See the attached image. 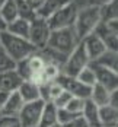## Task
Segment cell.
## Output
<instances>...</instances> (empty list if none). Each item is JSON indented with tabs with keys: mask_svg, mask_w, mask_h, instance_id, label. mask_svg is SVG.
Wrapping results in <instances>:
<instances>
[{
	"mask_svg": "<svg viewBox=\"0 0 118 127\" xmlns=\"http://www.w3.org/2000/svg\"><path fill=\"white\" fill-rule=\"evenodd\" d=\"M6 31L13 34V35H16V37L28 39V35H29V21L22 19V18H18L13 22L7 24Z\"/></svg>",
	"mask_w": 118,
	"mask_h": 127,
	"instance_id": "cell-19",
	"label": "cell"
},
{
	"mask_svg": "<svg viewBox=\"0 0 118 127\" xmlns=\"http://www.w3.org/2000/svg\"><path fill=\"white\" fill-rule=\"evenodd\" d=\"M89 59L88 54L85 51V47L82 42H79L77 45L74 47V50L71 51L67 57H66V63L63 67V75L70 77H76L85 69L89 66Z\"/></svg>",
	"mask_w": 118,
	"mask_h": 127,
	"instance_id": "cell-5",
	"label": "cell"
},
{
	"mask_svg": "<svg viewBox=\"0 0 118 127\" xmlns=\"http://www.w3.org/2000/svg\"><path fill=\"white\" fill-rule=\"evenodd\" d=\"M0 16L4 19L6 24H10L15 19H18L19 18V10H18L16 0H6L3 7L0 9Z\"/></svg>",
	"mask_w": 118,
	"mask_h": 127,
	"instance_id": "cell-21",
	"label": "cell"
},
{
	"mask_svg": "<svg viewBox=\"0 0 118 127\" xmlns=\"http://www.w3.org/2000/svg\"><path fill=\"white\" fill-rule=\"evenodd\" d=\"M77 80H80L83 85H86V86H93L95 83H96V79H95V73H93V70L91 69V66H88V67H85L80 73H79L77 76H76Z\"/></svg>",
	"mask_w": 118,
	"mask_h": 127,
	"instance_id": "cell-26",
	"label": "cell"
},
{
	"mask_svg": "<svg viewBox=\"0 0 118 127\" xmlns=\"http://www.w3.org/2000/svg\"><path fill=\"white\" fill-rule=\"evenodd\" d=\"M109 95H111V92H109L108 89H105L104 86L95 83V85L92 86L89 99H91L93 104H96L98 107H104V105H108V104H109Z\"/></svg>",
	"mask_w": 118,
	"mask_h": 127,
	"instance_id": "cell-20",
	"label": "cell"
},
{
	"mask_svg": "<svg viewBox=\"0 0 118 127\" xmlns=\"http://www.w3.org/2000/svg\"><path fill=\"white\" fill-rule=\"evenodd\" d=\"M44 105L45 101H42L41 98L32 102H25L18 114V121L21 127H38Z\"/></svg>",
	"mask_w": 118,
	"mask_h": 127,
	"instance_id": "cell-7",
	"label": "cell"
},
{
	"mask_svg": "<svg viewBox=\"0 0 118 127\" xmlns=\"http://www.w3.org/2000/svg\"><path fill=\"white\" fill-rule=\"evenodd\" d=\"M108 1H111V0H89L88 4L89 6H104L105 3H108Z\"/></svg>",
	"mask_w": 118,
	"mask_h": 127,
	"instance_id": "cell-34",
	"label": "cell"
},
{
	"mask_svg": "<svg viewBox=\"0 0 118 127\" xmlns=\"http://www.w3.org/2000/svg\"><path fill=\"white\" fill-rule=\"evenodd\" d=\"M80 42H82L83 47H85V51H86V54H88L89 62L98 60L105 51H106V47L104 45V42L101 41V38H99L95 32H92L91 35H88L86 38H83Z\"/></svg>",
	"mask_w": 118,
	"mask_h": 127,
	"instance_id": "cell-11",
	"label": "cell"
},
{
	"mask_svg": "<svg viewBox=\"0 0 118 127\" xmlns=\"http://www.w3.org/2000/svg\"><path fill=\"white\" fill-rule=\"evenodd\" d=\"M80 115L82 114H79V113H71V111H69V110H66V108H57V123H58L60 126H64V124L73 121L74 118H77Z\"/></svg>",
	"mask_w": 118,
	"mask_h": 127,
	"instance_id": "cell-25",
	"label": "cell"
},
{
	"mask_svg": "<svg viewBox=\"0 0 118 127\" xmlns=\"http://www.w3.org/2000/svg\"><path fill=\"white\" fill-rule=\"evenodd\" d=\"M54 124H58L57 123V107L52 102H45L41 117H39L38 127H51Z\"/></svg>",
	"mask_w": 118,
	"mask_h": 127,
	"instance_id": "cell-18",
	"label": "cell"
},
{
	"mask_svg": "<svg viewBox=\"0 0 118 127\" xmlns=\"http://www.w3.org/2000/svg\"><path fill=\"white\" fill-rule=\"evenodd\" d=\"M93 32L101 38L108 51H118V19L101 22Z\"/></svg>",
	"mask_w": 118,
	"mask_h": 127,
	"instance_id": "cell-8",
	"label": "cell"
},
{
	"mask_svg": "<svg viewBox=\"0 0 118 127\" xmlns=\"http://www.w3.org/2000/svg\"><path fill=\"white\" fill-rule=\"evenodd\" d=\"M82 117L86 120L89 127H102L99 123V107L88 98L85 99L83 110H82Z\"/></svg>",
	"mask_w": 118,
	"mask_h": 127,
	"instance_id": "cell-13",
	"label": "cell"
},
{
	"mask_svg": "<svg viewBox=\"0 0 118 127\" xmlns=\"http://www.w3.org/2000/svg\"><path fill=\"white\" fill-rule=\"evenodd\" d=\"M10 127H21V124H19V123H16V124H13V126H10Z\"/></svg>",
	"mask_w": 118,
	"mask_h": 127,
	"instance_id": "cell-37",
	"label": "cell"
},
{
	"mask_svg": "<svg viewBox=\"0 0 118 127\" xmlns=\"http://www.w3.org/2000/svg\"><path fill=\"white\" fill-rule=\"evenodd\" d=\"M55 82L61 86V88L67 91L73 98H80V99H88L91 96V86H86L83 85L80 80H77L76 77H70V76H66L63 73H60Z\"/></svg>",
	"mask_w": 118,
	"mask_h": 127,
	"instance_id": "cell-9",
	"label": "cell"
},
{
	"mask_svg": "<svg viewBox=\"0 0 118 127\" xmlns=\"http://www.w3.org/2000/svg\"><path fill=\"white\" fill-rule=\"evenodd\" d=\"M71 98H73V96H71L67 91H63V92H61V94H60V95L54 99V101H52V104H54L57 108H64Z\"/></svg>",
	"mask_w": 118,
	"mask_h": 127,
	"instance_id": "cell-29",
	"label": "cell"
},
{
	"mask_svg": "<svg viewBox=\"0 0 118 127\" xmlns=\"http://www.w3.org/2000/svg\"><path fill=\"white\" fill-rule=\"evenodd\" d=\"M70 1H73V0H44L41 3V6L35 10V13L39 18L47 19L54 12H57L58 9H61V7H64L66 4H69Z\"/></svg>",
	"mask_w": 118,
	"mask_h": 127,
	"instance_id": "cell-14",
	"label": "cell"
},
{
	"mask_svg": "<svg viewBox=\"0 0 118 127\" xmlns=\"http://www.w3.org/2000/svg\"><path fill=\"white\" fill-rule=\"evenodd\" d=\"M117 3H118L117 0H111V1H108V3H105L104 6H99V7H101V18H102V22L118 19Z\"/></svg>",
	"mask_w": 118,
	"mask_h": 127,
	"instance_id": "cell-23",
	"label": "cell"
},
{
	"mask_svg": "<svg viewBox=\"0 0 118 127\" xmlns=\"http://www.w3.org/2000/svg\"><path fill=\"white\" fill-rule=\"evenodd\" d=\"M102 22L101 18V7L99 6H85L77 10L73 29L76 34V38L80 42L83 38L91 35L92 32L96 29V26Z\"/></svg>",
	"mask_w": 118,
	"mask_h": 127,
	"instance_id": "cell-1",
	"label": "cell"
},
{
	"mask_svg": "<svg viewBox=\"0 0 118 127\" xmlns=\"http://www.w3.org/2000/svg\"><path fill=\"white\" fill-rule=\"evenodd\" d=\"M4 1H6V0H0V9L3 7V4H4Z\"/></svg>",
	"mask_w": 118,
	"mask_h": 127,
	"instance_id": "cell-36",
	"label": "cell"
},
{
	"mask_svg": "<svg viewBox=\"0 0 118 127\" xmlns=\"http://www.w3.org/2000/svg\"><path fill=\"white\" fill-rule=\"evenodd\" d=\"M24 1H25L28 6H31L34 10H37L39 6H41V3H42L44 0H24Z\"/></svg>",
	"mask_w": 118,
	"mask_h": 127,
	"instance_id": "cell-32",
	"label": "cell"
},
{
	"mask_svg": "<svg viewBox=\"0 0 118 127\" xmlns=\"http://www.w3.org/2000/svg\"><path fill=\"white\" fill-rule=\"evenodd\" d=\"M6 28H7V24H6L4 19L0 16V32H1V31H6Z\"/></svg>",
	"mask_w": 118,
	"mask_h": 127,
	"instance_id": "cell-35",
	"label": "cell"
},
{
	"mask_svg": "<svg viewBox=\"0 0 118 127\" xmlns=\"http://www.w3.org/2000/svg\"><path fill=\"white\" fill-rule=\"evenodd\" d=\"M77 10H79L77 3H76L74 0L70 1L69 4H66L64 7H61V9H58L57 12H54L50 18H47L48 28H50L51 31H55V29L73 26L74 19H76V15H77Z\"/></svg>",
	"mask_w": 118,
	"mask_h": 127,
	"instance_id": "cell-4",
	"label": "cell"
},
{
	"mask_svg": "<svg viewBox=\"0 0 118 127\" xmlns=\"http://www.w3.org/2000/svg\"><path fill=\"white\" fill-rule=\"evenodd\" d=\"M95 63L118 73V59H117V53H114V51L106 50L98 60H95Z\"/></svg>",
	"mask_w": 118,
	"mask_h": 127,
	"instance_id": "cell-22",
	"label": "cell"
},
{
	"mask_svg": "<svg viewBox=\"0 0 118 127\" xmlns=\"http://www.w3.org/2000/svg\"><path fill=\"white\" fill-rule=\"evenodd\" d=\"M108 105H111V107H114V108L118 110V89L111 92V95H109V104Z\"/></svg>",
	"mask_w": 118,
	"mask_h": 127,
	"instance_id": "cell-31",
	"label": "cell"
},
{
	"mask_svg": "<svg viewBox=\"0 0 118 127\" xmlns=\"http://www.w3.org/2000/svg\"><path fill=\"white\" fill-rule=\"evenodd\" d=\"M16 91L21 95L24 102H32L41 98L39 96V86L35 85L34 82H29V80H24Z\"/></svg>",
	"mask_w": 118,
	"mask_h": 127,
	"instance_id": "cell-16",
	"label": "cell"
},
{
	"mask_svg": "<svg viewBox=\"0 0 118 127\" xmlns=\"http://www.w3.org/2000/svg\"><path fill=\"white\" fill-rule=\"evenodd\" d=\"M77 44L79 41L76 38L74 29H73V26H70V28H61V29L51 31L45 48L51 50L52 53H57V54H60L61 57L66 59L74 50V47Z\"/></svg>",
	"mask_w": 118,
	"mask_h": 127,
	"instance_id": "cell-3",
	"label": "cell"
},
{
	"mask_svg": "<svg viewBox=\"0 0 118 127\" xmlns=\"http://www.w3.org/2000/svg\"><path fill=\"white\" fill-rule=\"evenodd\" d=\"M61 127H89V126H88L86 120L80 115L77 118H74L73 121H70V123H67V124H64V126H61Z\"/></svg>",
	"mask_w": 118,
	"mask_h": 127,
	"instance_id": "cell-30",
	"label": "cell"
},
{
	"mask_svg": "<svg viewBox=\"0 0 118 127\" xmlns=\"http://www.w3.org/2000/svg\"><path fill=\"white\" fill-rule=\"evenodd\" d=\"M24 104H25V102L22 101V98H21V95L18 94V91H13V92L9 94V98H7L6 104H4L3 108L0 110V115L18 117V114H19V111H21V108H22Z\"/></svg>",
	"mask_w": 118,
	"mask_h": 127,
	"instance_id": "cell-12",
	"label": "cell"
},
{
	"mask_svg": "<svg viewBox=\"0 0 118 127\" xmlns=\"http://www.w3.org/2000/svg\"><path fill=\"white\" fill-rule=\"evenodd\" d=\"M99 123L102 127L118 126V110L111 105L99 107Z\"/></svg>",
	"mask_w": 118,
	"mask_h": 127,
	"instance_id": "cell-17",
	"label": "cell"
},
{
	"mask_svg": "<svg viewBox=\"0 0 118 127\" xmlns=\"http://www.w3.org/2000/svg\"><path fill=\"white\" fill-rule=\"evenodd\" d=\"M15 67H16V63L6 54V51L3 50L1 45H0V75L4 73V72L15 70Z\"/></svg>",
	"mask_w": 118,
	"mask_h": 127,
	"instance_id": "cell-27",
	"label": "cell"
},
{
	"mask_svg": "<svg viewBox=\"0 0 118 127\" xmlns=\"http://www.w3.org/2000/svg\"><path fill=\"white\" fill-rule=\"evenodd\" d=\"M91 69L95 73V79H96V83L104 86L105 89H108L109 92L112 91H117L118 89V73L117 72H112L109 69H106L104 66H99L95 62L89 63Z\"/></svg>",
	"mask_w": 118,
	"mask_h": 127,
	"instance_id": "cell-10",
	"label": "cell"
},
{
	"mask_svg": "<svg viewBox=\"0 0 118 127\" xmlns=\"http://www.w3.org/2000/svg\"><path fill=\"white\" fill-rule=\"evenodd\" d=\"M51 127H61L60 124H54V126H51Z\"/></svg>",
	"mask_w": 118,
	"mask_h": 127,
	"instance_id": "cell-38",
	"label": "cell"
},
{
	"mask_svg": "<svg viewBox=\"0 0 118 127\" xmlns=\"http://www.w3.org/2000/svg\"><path fill=\"white\" fill-rule=\"evenodd\" d=\"M0 45L15 63H18V62H21V60H24V59L37 53L35 47L28 39L16 37L7 31L0 32Z\"/></svg>",
	"mask_w": 118,
	"mask_h": 127,
	"instance_id": "cell-2",
	"label": "cell"
},
{
	"mask_svg": "<svg viewBox=\"0 0 118 127\" xmlns=\"http://www.w3.org/2000/svg\"><path fill=\"white\" fill-rule=\"evenodd\" d=\"M7 98H9V92H3V91H0V110H1L3 105L6 104Z\"/></svg>",
	"mask_w": 118,
	"mask_h": 127,
	"instance_id": "cell-33",
	"label": "cell"
},
{
	"mask_svg": "<svg viewBox=\"0 0 118 127\" xmlns=\"http://www.w3.org/2000/svg\"><path fill=\"white\" fill-rule=\"evenodd\" d=\"M83 104H85V99H80V98H71L64 108L66 110H69V111H71V113H79V114H82Z\"/></svg>",
	"mask_w": 118,
	"mask_h": 127,
	"instance_id": "cell-28",
	"label": "cell"
},
{
	"mask_svg": "<svg viewBox=\"0 0 118 127\" xmlns=\"http://www.w3.org/2000/svg\"><path fill=\"white\" fill-rule=\"evenodd\" d=\"M41 73H42L44 82L47 83V82L55 80L57 76H58L61 72H60V67H58V64L55 63V62H45V66H44V69H42Z\"/></svg>",
	"mask_w": 118,
	"mask_h": 127,
	"instance_id": "cell-24",
	"label": "cell"
},
{
	"mask_svg": "<svg viewBox=\"0 0 118 127\" xmlns=\"http://www.w3.org/2000/svg\"><path fill=\"white\" fill-rule=\"evenodd\" d=\"M24 80L21 76L16 73V70H10V72H4L0 75V91L3 92H13L19 88V85Z\"/></svg>",
	"mask_w": 118,
	"mask_h": 127,
	"instance_id": "cell-15",
	"label": "cell"
},
{
	"mask_svg": "<svg viewBox=\"0 0 118 127\" xmlns=\"http://www.w3.org/2000/svg\"><path fill=\"white\" fill-rule=\"evenodd\" d=\"M50 32L51 29L48 28L47 19L44 18H34L29 22V35H28V41L35 47V50H44L47 47V42L50 38Z\"/></svg>",
	"mask_w": 118,
	"mask_h": 127,
	"instance_id": "cell-6",
	"label": "cell"
}]
</instances>
